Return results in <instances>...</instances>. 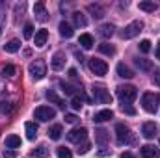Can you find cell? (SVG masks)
Returning a JSON list of instances; mask_svg holds the SVG:
<instances>
[{
  "mask_svg": "<svg viewBox=\"0 0 160 158\" xmlns=\"http://www.w3.org/2000/svg\"><path fill=\"white\" fill-rule=\"evenodd\" d=\"M116 93H118V97H119V101L123 104H130L138 97V89L134 86H118Z\"/></svg>",
  "mask_w": 160,
  "mask_h": 158,
  "instance_id": "6da1fadb",
  "label": "cell"
},
{
  "mask_svg": "<svg viewBox=\"0 0 160 158\" xmlns=\"http://www.w3.org/2000/svg\"><path fill=\"white\" fill-rule=\"evenodd\" d=\"M116 134H118V143H119V145H130V143L134 141L130 128H128L127 125H123V123L116 125Z\"/></svg>",
  "mask_w": 160,
  "mask_h": 158,
  "instance_id": "7a4b0ae2",
  "label": "cell"
},
{
  "mask_svg": "<svg viewBox=\"0 0 160 158\" xmlns=\"http://www.w3.org/2000/svg\"><path fill=\"white\" fill-rule=\"evenodd\" d=\"M142 30H143V22H142V21H132L130 24L125 26V30L121 32V37H123V39H132V37H136Z\"/></svg>",
  "mask_w": 160,
  "mask_h": 158,
  "instance_id": "3957f363",
  "label": "cell"
},
{
  "mask_svg": "<svg viewBox=\"0 0 160 158\" xmlns=\"http://www.w3.org/2000/svg\"><path fill=\"white\" fill-rule=\"evenodd\" d=\"M28 71H30V75H32L34 80H41V78H45V75H47V65H45L43 60H36V62L30 63Z\"/></svg>",
  "mask_w": 160,
  "mask_h": 158,
  "instance_id": "277c9868",
  "label": "cell"
},
{
  "mask_svg": "<svg viewBox=\"0 0 160 158\" xmlns=\"http://www.w3.org/2000/svg\"><path fill=\"white\" fill-rule=\"evenodd\" d=\"M89 71L95 75V77H104L108 73V65L104 60H99V58H91L89 60Z\"/></svg>",
  "mask_w": 160,
  "mask_h": 158,
  "instance_id": "5b68a950",
  "label": "cell"
},
{
  "mask_svg": "<svg viewBox=\"0 0 160 158\" xmlns=\"http://www.w3.org/2000/svg\"><path fill=\"white\" fill-rule=\"evenodd\" d=\"M34 117L38 119V121L47 123V121H50V119L56 117V110L50 108V106H38L36 112H34Z\"/></svg>",
  "mask_w": 160,
  "mask_h": 158,
  "instance_id": "8992f818",
  "label": "cell"
},
{
  "mask_svg": "<svg viewBox=\"0 0 160 158\" xmlns=\"http://www.w3.org/2000/svg\"><path fill=\"white\" fill-rule=\"evenodd\" d=\"M142 106H143V110H145L147 114H155L157 108H158V99H157L153 93H145V95L142 97Z\"/></svg>",
  "mask_w": 160,
  "mask_h": 158,
  "instance_id": "52a82bcc",
  "label": "cell"
},
{
  "mask_svg": "<svg viewBox=\"0 0 160 158\" xmlns=\"http://www.w3.org/2000/svg\"><path fill=\"white\" fill-rule=\"evenodd\" d=\"M93 97H95V101L101 102V104H112V95H110V91H106L102 86H95V87H93Z\"/></svg>",
  "mask_w": 160,
  "mask_h": 158,
  "instance_id": "ba28073f",
  "label": "cell"
},
{
  "mask_svg": "<svg viewBox=\"0 0 160 158\" xmlns=\"http://www.w3.org/2000/svg\"><path fill=\"white\" fill-rule=\"evenodd\" d=\"M88 138V130L84 126H78V128H73L71 132H67V140L71 143H80V141H86Z\"/></svg>",
  "mask_w": 160,
  "mask_h": 158,
  "instance_id": "9c48e42d",
  "label": "cell"
},
{
  "mask_svg": "<svg viewBox=\"0 0 160 158\" xmlns=\"http://www.w3.org/2000/svg\"><path fill=\"white\" fill-rule=\"evenodd\" d=\"M63 65H65V54H63V52H56V54L52 56V60H50L52 71H62Z\"/></svg>",
  "mask_w": 160,
  "mask_h": 158,
  "instance_id": "30bf717a",
  "label": "cell"
},
{
  "mask_svg": "<svg viewBox=\"0 0 160 158\" xmlns=\"http://www.w3.org/2000/svg\"><path fill=\"white\" fill-rule=\"evenodd\" d=\"M142 134H143V138H147V140H153V138L157 136V125H155L153 121H147V123H143V126H142Z\"/></svg>",
  "mask_w": 160,
  "mask_h": 158,
  "instance_id": "8fae6325",
  "label": "cell"
},
{
  "mask_svg": "<svg viewBox=\"0 0 160 158\" xmlns=\"http://www.w3.org/2000/svg\"><path fill=\"white\" fill-rule=\"evenodd\" d=\"M142 156L143 158H160V149L155 145H143L142 147Z\"/></svg>",
  "mask_w": 160,
  "mask_h": 158,
  "instance_id": "7c38bea8",
  "label": "cell"
},
{
  "mask_svg": "<svg viewBox=\"0 0 160 158\" xmlns=\"http://www.w3.org/2000/svg\"><path fill=\"white\" fill-rule=\"evenodd\" d=\"M34 13H36L38 21H41V22H45V21L48 19L47 7H45V4H43V2H36V6H34Z\"/></svg>",
  "mask_w": 160,
  "mask_h": 158,
  "instance_id": "4fadbf2b",
  "label": "cell"
},
{
  "mask_svg": "<svg viewBox=\"0 0 160 158\" xmlns=\"http://www.w3.org/2000/svg\"><path fill=\"white\" fill-rule=\"evenodd\" d=\"M47 39H48V32L45 30V28H41L36 32V37H34V43H36V47H45L47 45Z\"/></svg>",
  "mask_w": 160,
  "mask_h": 158,
  "instance_id": "5bb4252c",
  "label": "cell"
},
{
  "mask_svg": "<svg viewBox=\"0 0 160 158\" xmlns=\"http://www.w3.org/2000/svg\"><path fill=\"white\" fill-rule=\"evenodd\" d=\"M112 117H114V112H112V110H101V112L95 114L93 121H95V123H104V121H110Z\"/></svg>",
  "mask_w": 160,
  "mask_h": 158,
  "instance_id": "9a60e30c",
  "label": "cell"
},
{
  "mask_svg": "<svg viewBox=\"0 0 160 158\" xmlns=\"http://www.w3.org/2000/svg\"><path fill=\"white\" fill-rule=\"evenodd\" d=\"M138 7H140L142 11L153 13V11H157V9H158V4H157V2H153V0H143V2H140V4H138Z\"/></svg>",
  "mask_w": 160,
  "mask_h": 158,
  "instance_id": "2e32d148",
  "label": "cell"
},
{
  "mask_svg": "<svg viewBox=\"0 0 160 158\" xmlns=\"http://www.w3.org/2000/svg\"><path fill=\"white\" fill-rule=\"evenodd\" d=\"M58 28H60V36H62V37H67V39H69V37H73V34H75V32H73V26H71L69 22H65V21H62Z\"/></svg>",
  "mask_w": 160,
  "mask_h": 158,
  "instance_id": "e0dca14e",
  "label": "cell"
},
{
  "mask_svg": "<svg viewBox=\"0 0 160 158\" xmlns=\"http://www.w3.org/2000/svg\"><path fill=\"white\" fill-rule=\"evenodd\" d=\"M136 67H138L140 71L149 73V71L153 69V63H151V60H147V58H136Z\"/></svg>",
  "mask_w": 160,
  "mask_h": 158,
  "instance_id": "ac0fdd59",
  "label": "cell"
},
{
  "mask_svg": "<svg viewBox=\"0 0 160 158\" xmlns=\"http://www.w3.org/2000/svg\"><path fill=\"white\" fill-rule=\"evenodd\" d=\"M88 11L93 13L95 19H102V17H104V7L99 6V4H89V6H88Z\"/></svg>",
  "mask_w": 160,
  "mask_h": 158,
  "instance_id": "d6986e66",
  "label": "cell"
},
{
  "mask_svg": "<svg viewBox=\"0 0 160 158\" xmlns=\"http://www.w3.org/2000/svg\"><path fill=\"white\" fill-rule=\"evenodd\" d=\"M62 134H63L62 125H54V126H50V128H48V138H50V140H54V141H58V140L62 138Z\"/></svg>",
  "mask_w": 160,
  "mask_h": 158,
  "instance_id": "ffe728a7",
  "label": "cell"
},
{
  "mask_svg": "<svg viewBox=\"0 0 160 158\" xmlns=\"http://www.w3.org/2000/svg\"><path fill=\"white\" fill-rule=\"evenodd\" d=\"M78 45H82V48H91V47L95 45L93 36H91V34H82L80 39H78Z\"/></svg>",
  "mask_w": 160,
  "mask_h": 158,
  "instance_id": "44dd1931",
  "label": "cell"
},
{
  "mask_svg": "<svg viewBox=\"0 0 160 158\" xmlns=\"http://www.w3.org/2000/svg\"><path fill=\"white\" fill-rule=\"evenodd\" d=\"M24 130H26V138L28 140H36L38 138V125L36 123H26Z\"/></svg>",
  "mask_w": 160,
  "mask_h": 158,
  "instance_id": "7402d4cb",
  "label": "cell"
},
{
  "mask_svg": "<svg viewBox=\"0 0 160 158\" xmlns=\"http://www.w3.org/2000/svg\"><path fill=\"white\" fill-rule=\"evenodd\" d=\"M17 147H21V138L15 134L8 136L6 138V149H17Z\"/></svg>",
  "mask_w": 160,
  "mask_h": 158,
  "instance_id": "603a6c76",
  "label": "cell"
},
{
  "mask_svg": "<svg viewBox=\"0 0 160 158\" xmlns=\"http://www.w3.org/2000/svg\"><path fill=\"white\" fill-rule=\"evenodd\" d=\"M118 75H119L121 78H132V77H134L132 69H130V67H127L125 63H118Z\"/></svg>",
  "mask_w": 160,
  "mask_h": 158,
  "instance_id": "cb8c5ba5",
  "label": "cell"
},
{
  "mask_svg": "<svg viewBox=\"0 0 160 158\" xmlns=\"http://www.w3.org/2000/svg\"><path fill=\"white\" fill-rule=\"evenodd\" d=\"M19 48H21V41L19 39H11V41H8V43L4 45V50L9 52V54H15Z\"/></svg>",
  "mask_w": 160,
  "mask_h": 158,
  "instance_id": "d4e9b609",
  "label": "cell"
},
{
  "mask_svg": "<svg viewBox=\"0 0 160 158\" xmlns=\"http://www.w3.org/2000/svg\"><path fill=\"white\" fill-rule=\"evenodd\" d=\"M114 30H116V26L108 22V24H102V26L99 28V34H101L102 37H112V36H114Z\"/></svg>",
  "mask_w": 160,
  "mask_h": 158,
  "instance_id": "484cf974",
  "label": "cell"
},
{
  "mask_svg": "<svg viewBox=\"0 0 160 158\" xmlns=\"http://www.w3.org/2000/svg\"><path fill=\"white\" fill-rule=\"evenodd\" d=\"M47 99H48L50 102H54L56 106H60V108H65V102H63V101H62V99H60V97H58V95L52 91V89H48V91H47Z\"/></svg>",
  "mask_w": 160,
  "mask_h": 158,
  "instance_id": "4316f807",
  "label": "cell"
},
{
  "mask_svg": "<svg viewBox=\"0 0 160 158\" xmlns=\"http://www.w3.org/2000/svg\"><path fill=\"white\" fill-rule=\"evenodd\" d=\"M95 141H97L99 145H106V141H108V132H106L104 128H99V130L95 132Z\"/></svg>",
  "mask_w": 160,
  "mask_h": 158,
  "instance_id": "83f0119b",
  "label": "cell"
},
{
  "mask_svg": "<svg viewBox=\"0 0 160 158\" xmlns=\"http://www.w3.org/2000/svg\"><path fill=\"white\" fill-rule=\"evenodd\" d=\"M99 50H101L102 54H106V56H114V54H116V47L110 45V43H101V45H99Z\"/></svg>",
  "mask_w": 160,
  "mask_h": 158,
  "instance_id": "f1b7e54d",
  "label": "cell"
},
{
  "mask_svg": "<svg viewBox=\"0 0 160 158\" xmlns=\"http://www.w3.org/2000/svg\"><path fill=\"white\" fill-rule=\"evenodd\" d=\"M73 21H75V26H80V28L88 26V21H86V17H84L80 11H75V13H73Z\"/></svg>",
  "mask_w": 160,
  "mask_h": 158,
  "instance_id": "f546056e",
  "label": "cell"
},
{
  "mask_svg": "<svg viewBox=\"0 0 160 158\" xmlns=\"http://www.w3.org/2000/svg\"><path fill=\"white\" fill-rule=\"evenodd\" d=\"M47 155H48L47 145H39V147H36V149L32 151V156H34V158H45Z\"/></svg>",
  "mask_w": 160,
  "mask_h": 158,
  "instance_id": "4dcf8cb0",
  "label": "cell"
},
{
  "mask_svg": "<svg viewBox=\"0 0 160 158\" xmlns=\"http://www.w3.org/2000/svg\"><path fill=\"white\" fill-rule=\"evenodd\" d=\"M56 155H58V158H73V153L67 147H58L56 149Z\"/></svg>",
  "mask_w": 160,
  "mask_h": 158,
  "instance_id": "1f68e13d",
  "label": "cell"
},
{
  "mask_svg": "<svg viewBox=\"0 0 160 158\" xmlns=\"http://www.w3.org/2000/svg\"><path fill=\"white\" fill-rule=\"evenodd\" d=\"M60 87H62V91H63L65 95H73V97H75V87H73V86H69V84H65V82H60Z\"/></svg>",
  "mask_w": 160,
  "mask_h": 158,
  "instance_id": "d6a6232c",
  "label": "cell"
},
{
  "mask_svg": "<svg viewBox=\"0 0 160 158\" xmlns=\"http://www.w3.org/2000/svg\"><path fill=\"white\" fill-rule=\"evenodd\" d=\"M24 37H26V39L34 37V24H32V22H26V24H24Z\"/></svg>",
  "mask_w": 160,
  "mask_h": 158,
  "instance_id": "836d02e7",
  "label": "cell"
},
{
  "mask_svg": "<svg viewBox=\"0 0 160 158\" xmlns=\"http://www.w3.org/2000/svg\"><path fill=\"white\" fill-rule=\"evenodd\" d=\"M15 73H17L15 65H6V67L2 69V75H4V77H13Z\"/></svg>",
  "mask_w": 160,
  "mask_h": 158,
  "instance_id": "e575fe53",
  "label": "cell"
},
{
  "mask_svg": "<svg viewBox=\"0 0 160 158\" xmlns=\"http://www.w3.org/2000/svg\"><path fill=\"white\" fill-rule=\"evenodd\" d=\"M138 47H140V50H142L143 54H147V52L151 50V41H149V39H143L140 45H138Z\"/></svg>",
  "mask_w": 160,
  "mask_h": 158,
  "instance_id": "d590c367",
  "label": "cell"
},
{
  "mask_svg": "<svg viewBox=\"0 0 160 158\" xmlns=\"http://www.w3.org/2000/svg\"><path fill=\"white\" fill-rule=\"evenodd\" d=\"M121 110H123V114H127V116H136V108H132L130 104H121Z\"/></svg>",
  "mask_w": 160,
  "mask_h": 158,
  "instance_id": "8d00e7d4",
  "label": "cell"
},
{
  "mask_svg": "<svg viewBox=\"0 0 160 158\" xmlns=\"http://www.w3.org/2000/svg\"><path fill=\"white\" fill-rule=\"evenodd\" d=\"M71 106H73V110H80V108H82V99H78V97L75 95L73 101H71Z\"/></svg>",
  "mask_w": 160,
  "mask_h": 158,
  "instance_id": "74e56055",
  "label": "cell"
},
{
  "mask_svg": "<svg viewBox=\"0 0 160 158\" xmlns=\"http://www.w3.org/2000/svg\"><path fill=\"white\" fill-rule=\"evenodd\" d=\"M4 158H17V153L13 149H4Z\"/></svg>",
  "mask_w": 160,
  "mask_h": 158,
  "instance_id": "f35d334b",
  "label": "cell"
},
{
  "mask_svg": "<svg viewBox=\"0 0 160 158\" xmlns=\"http://www.w3.org/2000/svg\"><path fill=\"white\" fill-rule=\"evenodd\" d=\"M65 123H77V121H78V117H77V116H75V114H65Z\"/></svg>",
  "mask_w": 160,
  "mask_h": 158,
  "instance_id": "ab89813d",
  "label": "cell"
},
{
  "mask_svg": "<svg viewBox=\"0 0 160 158\" xmlns=\"http://www.w3.org/2000/svg\"><path fill=\"white\" fill-rule=\"evenodd\" d=\"M89 147H91V145H89L88 141H84V143H82V147L78 149V153H80V155H86V153L89 151Z\"/></svg>",
  "mask_w": 160,
  "mask_h": 158,
  "instance_id": "60d3db41",
  "label": "cell"
},
{
  "mask_svg": "<svg viewBox=\"0 0 160 158\" xmlns=\"http://www.w3.org/2000/svg\"><path fill=\"white\" fill-rule=\"evenodd\" d=\"M153 82L160 87V69H157V73H155V77H153Z\"/></svg>",
  "mask_w": 160,
  "mask_h": 158,
  "instance_id": "b9f144b4",
  "label": "cell"
},
{
  "mask_svg": "<svg viewBox=\"0 0 160 158\" xmlns=\"http://www.w3.org/2000/svg\"><path fill=\"white\" fill-rule=\"evenodd\" d=\"M69 78L77 80V69H69Z\"/></svg>",
  "mask_w": 160,
  "mask_h": 158,
  "instance_id": "7bdbcfd3",
  "label": "cell"
},
{
  "mask_svg": "<svg viewBox=\"0 0 160 158\" xmlns=\"http://www.w3.org/2000/svg\"><path fill=\"white\" fill-rule=\"evenodd\" d=\"M155 54H157V58L160 60V41L157 43V48H155Z\"/></svg>",
  "mask_w": 160,
  "mask_h": 158,
  "instance_id": "ee69618b",
  "label": "cell"
},
{
  "mask_svg": "<svg viewBox=\"0 0 160 158\" xmlns=\"http://www.w3.org/2000/svg\"><path fill=\"white\" fill-rule=\"evenodd\" d=\"M119 158H134V155H130V153H123Z\"/></svg>",
  "mask_w": 160,
  "mask_h": 158,
  "instance_id": "f6af8a7d",
  "label": "cell"
},
{
  "mask_svg": "<svg viewBox=\"0 0 160 158\" xmlns=\"http://www.w3.org/2000/svg\"><path fill=\"white\" fill-rule=\"evenodd\" d=\"M106 155H110V151H99V156H106Z\"/></svg>",
  "mask_w": 160,
  "mask_h": 158,
  "instance_id": "bcb514c9",
  "label": "cell"
},
{
  "mask_svg": "<svg viewBox=\"0 0 160 158\" xmlns=\"http://www.w3.org/2000/svg\"><path fill=\"white\" fill-rule=\"evenodd\" d=\"M2 19H4V17L0 15V34H2Z\"/></svg>",
  "mask_w": 160,
  "mask_h": 158,
  "instance_id": "7dc6e473",
  "label": "cell"
}]
</instances>
